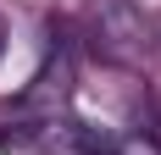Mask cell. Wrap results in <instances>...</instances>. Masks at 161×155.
Listing matches in <instances>:
<instances>
[{"label":"cell","mask_w":161,"mask_h":155,"mask_svg":"<svg viewBox=\"0 0 161 155\" xmlns=\"http://www.w3.org/2000/svg\"><path fill=\"white\" fill-rule=\"evenodd\" d=\"M89 39L117 61H139L150 50V28L128 0H89Z\"/></svg>","instance_id":"1"},{"label":"cell","mask_w":161,"mask_h":155,"mask_svg":"<svg viewBox=\"0 0 161 155\" xmlns=\"http://www.w3.org/2000/svg\"><path fill=\"white\" fill-rule=\"evenodd\" d=\"M0 56H6V22H0Z\"/></svg>","instance_id":"3"},{"label":"cell","mask_w":161,"mask_h":155,"mask_svg":"<svg viewBox=\"0 0 161 155\" xmlns=\"http://www.w3.org/2000/svg\"><path fill=\"white\" fill-rule=\"evenodd\" d=\"M39 83H45V89H28V100H45V94H50V72L39 78ZM56 94H67V61L56 67Z\"/></svg>","instance_id":"2"}]
</instances>
